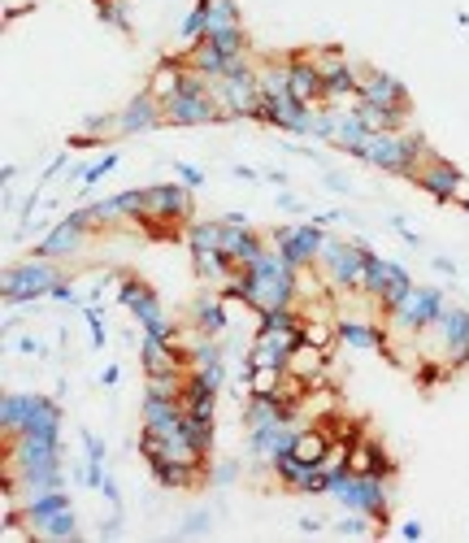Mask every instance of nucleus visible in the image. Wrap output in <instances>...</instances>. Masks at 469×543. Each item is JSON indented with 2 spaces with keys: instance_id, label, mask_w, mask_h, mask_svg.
<instances>
[{
  "instance_id": "obj_16",
  "label": "nucleus",
  "mask_w": 469,
  "mask_h": 543,
  "mask_svg": "<svg viewBox=\"0 0 469 543\" xmlns=\"http://www.w3.org/2000/svg\"><path fill=\"white\" fill-rule=\"evenodd\" d=\"M448 352H452V366H465L469 361V309H443V317L435 322Z\"/></svg>"
},
{
  "instance_id": "obj_47",
  "label": "nucleus",
  "mask_w": 469,
  "mask_h": 543,
  "mask_svg": "<svg viewBox=\"0 0 469 543\" xmlns=\"http://www.w3.org/2000/svg\"><path fill=\"white\" fill-rule=\"evenodd\" d=\"M278 204H283L287 213H300V201H296V196H278Z\"/></svg>"
},
{
  "instance_id": "obj_25",
  "label": "nucleus",
  "mask_w": 469,
  "mask_h": 543,
  "mask_svg": "<svg viewBox=\"0 0 469 543\" xmlns=\"http://www.w3.org/2000/svg\"><path fill=\"white\" fill-rule=\"evenodd\" d=\"M357 113L374 136H391V131H404V109H378V104H361L357 101Z\"/></svg>"
},
{
  "instance_id": "obj_17",
  "label": "nucleus",
  "mask_w": 469,
  "mask_h": 543,
  "mask_svg": "<svg viewBox=\"0 0 469 543\" xmlns=\"http://www.w3.org/2000/svg\"><path fill=\"white\" fill-rule=\"evenodd\" d=\"M287 83H292V96L304 104H317V101H326L322 96V74H317V66L309 62V57H287Z\"/></svg>"
},
{
  "instance_id": "obj_26",
  "label": "nucleus",
  "mask_w": 469,
  "mask_h": 543,
  "mask_svg": "<svg viewBox=\"0 0 469 543\" xmlns=\"http://www.w3.org/2000/svg\"><path fill=\"white\" fill-rule=\"evenodd\" d=\"M183 83H187V70L178 66V62H166V66H157L152 83H148V92L166 104L169 96H178V92H183Z\"/></svg>"
},
{
  "instance_id": "obj_4",
  "label": "nucleus",
  "mask_w": 469,
  "mask_h": 543,
  "mask_svg": "<svg viewBox=\"0 0 469 543\" xmlns=\"http://www.w3.org/2000/svg\"><path fill=\"white\" fill-rule=\"evenodd\" d=\"M118 300H122V305L144 322V331H148V335H157V340H174V326L166 322V313H161V305H157V292H152L148 283H139V278H122V283H118Z\"/></svg>"
},
{
  "instance_id": "obj_40",
  "label": "nucleus",
  "mask_w": 469,
  "mask_h": 543,
  "mask_svg": "<svg viewBox=\"0 0 469 543\" xmlns=\"http://www.w3.org/2000/svg\"><path fill=\"white\" fill-rule=\"evenodd\" d=\"M339 531H343V535H369L374 526H369L366 513H352V517H343V522H339Z\"/></svg>"
},
{
  "instance_id": "obj_29",
  "label": "nucleus",
  "mask_w": 469,
  "mask_h": 543,
  "mask_svg": "<svg viewBox=\"0 0 469 543\" xmlns=\"http://www.w3.org/2000/svg\"><path fill=\"white\" fill-rule=\"evenodd\" d=\"M152 474H157V482H161V487H192L201 470H196V465H183V461H166V457H161V461H152Z\"/></svg>"
},
{
  "instance_id": "obj_51",
  "label": "nucleus",
  "mask_w": 469,
  "mask_h": 543,
  "mask_svg": "<svg viewBox=\"0 0 469 543\" xmlns=\"http://www.w3.org/2000/svg\"><path fill=\"white\" fill-rule=\"evenodd\" d=\"M96 4H101V0H96Z\"/></svg>"
},
{
  "instance_id": "obj_2",
  "label": "nucleus",
  "mask_w": 469,
  "mask_h": 543,
  "mask_svg": "<svg viewBox=\"0 0 469 543\" xmlns=\"http://www.w3.org/2000/svg\"><path fill=\"white\" fill-rule=\"evenodd\" d=\"M331 496H335L343 509L352 513H366V517H387V478H366V474H343L335 478V487H331Z\"/></svg>"
},
{
  "instance_id": "obj_39",
  "label": "nucleus",
  "mask_w": 469,
  "mask_h": 543,
  "mask_svg": "<svg viewBox=\"0 0 469 543\" xmlns=\"http://www.w3.org/2000/svg\"><path fill=\"white\" fill-rule=\"evenodd\" d=\"M113 166H118V152H104V157H101V161H96V166H83V170L74 174V178L92 187V183H96V178H104V174L113 170Z\"/></svg>"
},
{
  "instance_id": "obj_24",
  "label": "nucleus",
  "mask_w": 469,
  "mask_h": 543,
  "mask_svg": "<svg viewBox=\"0 0 469 543\" xmlns=\"http://www.w3.org/2000/svg\"><path fill=\"white\" fill-rule=\"evenodd\" d=\"M335 331H339V340L348 343V348H366V352H383V348H387L383 331H378V326H369V322H339Z\"/></svg>"
},
{
  "instance_id": "obj_27",
  "label": "nucleus",
  "mask_w": 469,
  "mask_h": 543,
  "mask_svg": "<svg viewBox=\"0 0 469 543\" xmlns=\"http://www.w3.org/2000/svg\"><path fill=\"white\" fill-rule=\"evenodd\" d=\"M374 136V131H369L366 122H361V113H357V109H352V113H343V118H339V131H335V144L339 148H348V152H352V157H357V152H361V148H366V139Z\"/></svg>"
},
{
  "instance_id": "obj_36",
  "label": "nucleus",
  "mask_w": 469,
  "mask_h": 543,
  "mask_svg": "<svg viewBox=\"0 0 469 543\" xmlns=\"http://www.w3.org/2000/svg\"><path fill=\"white\" fill-rule=\"evenodd\" d=\"M183 435L196 443L201 452L213 448V417H196V413H183Z\"/></svg>"
},
{
  "instance_id": "obj_48",
  "label": "nucleus",
  "mask_w": 469,
  "mask_h": 543,
  "mask_svg": "<svg viewBox=\"0 0 469 543\" xmlns=\"http://www.w3.org/2000/svg\"><path fill=\"white\" fill-rule=\"evenodd\" d=\"M326 178H331V187H335V192H348V178H343V174H326Z\"/></svg>"
},
{
  "instance_id": "obj_30",
  "label": "nucleus",
  "mask_w": 469,
  "mask_h": 543,
  "mask_svg": "<svg viewBox=\"0 0 469 543\" xmlns=\"http://www.w3.org/2000/svg\"><path fill=\"white\" fill-rule=\"evenodd\" d=\"M257 87H261V101H274V96H292V83H287V62L257 70Z\"/></svg>"
},
{
  "instance_id": "obj_49",
  "label": "nucleus",
  "mask_w": 469,
  "mask_h": 543,
  "mask_svg": "<svg viewBox=\"0 0 469 543\" xmlns=\"http://www.w3.org/2000/svg\"><path fill=\"white\" fill-rule=\"evenodd\" d=\"M435 270H443V274H457V266H452L448 257H435Z\"/></svg>"
},
{
  "instance_id": "obj_11",
  "label": "nucleus",
  "mask_w": 469,
  "mask_h": 543,
  "mask_svg": "<svg viewBox=\"0 0 469 543\" xmlns=\"http://www.w3.org/2000/svg\"><path fill=\"white\" fill-rule=\"evenodd\" d=\"M161 122H166V104L157 101L152 92H144V96H135V101L113 118V131L135 136V131H152V127H161Z\"/></svg>"
},
{
  "instance_id": "obj_9",
  "label": "nucleus",
  "mask_w": 469,
  "mask_h": 543,
  "mask_svg": "<svg viewBox=\"0 0 469 543\" xmlns=\"http://www.w3.org/2000/svg\"><path fill=\"white\" fill-rule=\"evenodd\" d=\"M261 122H274L292 136H313V104L296 101V96H274V101H261Z\"/></svg>"
},
{
  "instance_id": "obj_46",
  "label": "nucleus",
  "mask_w": 469,
  "mask_h": 543,
  "mask_svg": "<svg viewBox=\"0 0 469 543\" xmlns=\"http://www.w3.org/2000/svg\"><path fill=\"white\" fill-rule=\"evenodd\" d=\"M404 539H422V526L417 522H404Z\"/></svg>"
},
{
  "instance_id": "obj_43",
  "label": "nucleus",
  "mask_w": 469,
  "mask_h": 543,
  "mask_svg": "<svg viewBox=\"0 0 469 543\" xmlns=\"http://www.w3.org/2000/svg\"><path fill=\"white\" fill-rule=\"evenodd\" d=\"M53 300H70V305H74V287H70V283H57V287H53Z\"/></svg>"
},
{
  "instance_id": "obj_3",
  "label": "nucleus",
  "mask_w": 469,
  "mask_h": 543,
  "mask_svg": "<svg viewBox=\"0 0 469 543\" xmlns=\"http://www.w3.org/2000/svg\"><path fill=\"white\" fill-rule=\"evenodd\" d=\"M192 213V192L187 187H178V183H166V187H148L144 192V226L152 231V235H166L161 226L166 222H183Z\"/></svg>"
},
{
  "instance_id": "obj_45",
  "label": "nucleus",
  "mask_w": 469,
  "mask_h": 543,
  "mask_svg": "<svg viewBox=\"0 0 469 543\" xmlns=\"http://www.w3.org/2000/svg\"><path fill=\"white\" fill-rule=\"evenodd\" d=\"M118 378H122V374H118V366H104V374H101V383H104V387H113Z\"/></svg>"
},
{
  "instance_id": "obj_6",
  "label": "nucleus",
  "mask_w": 469,
  "mask_h": 543,
  "mask_svg": "<svg viewBox=\"0 0 469 543\" xmlns=\"http://www.w3.org/2000/svg\"><path fill=\"white\" fill-rule=\"evenodd\" d=\"M322 243H326V231H322L317 222H304V226H283V231H274V248H278V252L287 257V266H296V270H309V266L317 261Z\"/></svg>"
},
{
  "instance_id": "obj_8",
  "label": "nucleus",
  "mask_w": 469,
  "mask_h": 543,
  "mask_svg": "<svg viewBox=\"0 0 469 543\" xmlns=\"http://www.w3.org/2000/svg\"><path fill=\"white\" fill-rule=\"evenodd\" d=\"M439 317H443V296L435 287H408V296L396 309V322L404 331H426V326H435Z\"/></svg>"
},
{
  "instance_id": "obj_13",
  "label": "nucleus",
  "mask_w": 469,
  "mask_h": 543,
  "mask_svg": "<svg viewBox=\"0 0 469 543\" xmlns=\"http://www.w3.org/2000/svg\"><path fill=\"white\" fill-rule=\"evenodd\" d=\"M139 357H144V370L148 374H183L187 370V352H178V343L174 340H157V335H148L144 348H139Z\"/></svg>"
},
{
  "instance_id": "obj_33",
  "label": "nucleus",
  "mask_w": 469,
  "mask_h": 543,
  "mask_svg": "<svg viewBox=\"0 0 469 543\" xmlns=\"http://www.w3.org/2000/svg\"><path fill=\"white\" fill-rule=\"evenodd\" d=\"M192 261H196V274H201V278H226V274L234 270V261L226 252H218V248H213V252H192Z\"/></svg>"
},
{
  "instance_id": "obj_20",
  "label": "nucleus",
  "mask_w": 469,
  "mask_h": 543,
  "mask_svg": "<svg viewBox=\"0 0 469 543\" xmlns=\"http://www.w3.org/2000/svg\"><path fill=\"white\" fill-rule=\"evenodd\" d=\"M234 66H243V62H234V57H226L213 39H201L196 48H192V70L196 74H204V78H222V74H231Z\"/></svg>"
},
{
  "instance_id": "obj_5",
  "label": "nucleus",
  "mask_w": 469,
  "mask_h": 543,
  "mask_svg": "<svg viewBox=\"0 0 469 543\" xmlns=\"http://www.w3.org/2000/svg\"><path fill=\"white\" fill-rule=\"evenodd\" d=\"M366 257H369V252L361 248V243H343V239H326V243H322V252H317L322 270H326V278H331L335 287H361Z\"/></svg>"
},
{
  "instance_id": "obj_35",
  "label": "nucleus",
  "mask_w": 469,
  "mask_h": 543,
  "mask_svg": "<svg viewBox=\"0 0 469 543\" xmlns=\"http://www.w3.org/2000/svg\"><path fill=\"white\" fill-rule=\"evenodd\" d=\"M187 387V370L183 374H148V396H166V400H178Z\"/></svg>"
},
{
  "instance_id": "obj_41",
  "label": "nucleus",
  "mask_w": 469,
  "mask_h": 543,
  "mask_svg": "<svg viewBox=\"0 0 469 543\" xmlns=\"http://www.w3.org/2000/svg\"><path fill=\"white\" fill-rule=\"evenodd\" d=\"M83 452H87V461H104V443L96 435H83Z\"/></svg>"
},
{
  "instance_id": "obj_1",
  "label": "nucleus",
  "mask_w": 469,
  "mask_h": 543,
  "mask_svg": "<svg viewBox=\"0 0 469 543\" xmlns=\"http://www.w3.org/2000/svg\"><path fill=\"white\" fill-rule=\"evenodd\" d=\"M209 96L222 109V118H257L261 113V87H257V70L234 66L222 78H209Z\"/></svg>"
},
{
  "instance_id": "obj_44",
  "label": "nucleus",
  "mask_w": 469,
  "mask_h": 543,
  "mask_svg": "<svg viewBox=\"0 0 469 543\" xmlns=\"http://www.w3.org/2000/svg\"><path fill=\"white\" fill-rule=\"evenodd\" d=\"M213 478H218V482H231V478H234V461H226V465H218V474H213Z\"/></svg>"
},
{
  "instance_id": "obj_14",
  "label": "nucleus",
  "mask_w": 469,
  "mask_h": 543,
  "mask_svg": "<svg viewBox=\"0 0 469 543\" xmlns=\"http://www.w3.org/2000/svg\"><path fill=\"white\" fill-rule=\"evenodd\" d=\"M417 183H422L435 201H461V196H465V178H461V170L448 166V161H439V157L417 174Z\"/></svg>"
},
{
  "instance_id": "obj_21",
  "label": "nucleus",
  "mask_w": 469,
  "mask_h": 543,
  "mask_svg": "<svg viewBox=\"0 0 469 543\" xmlns=\"http://www.w3.org/2000/svg\"><path fill=\"white\" fill-rule=\"evenodd\" d=\"M39 405V396H4V408H0V422H4V435H22L31 426V413Z\"/></svg>"
},
{
  "instance_id": "obj_50",
  "label": "nucleus",
  "mask_w": 469,
  "mask_h": 543,
  "mask_svg": "<svg viewBox=\"0 0 469 543\" xmlns=\"http://www.w3.org/2000/svg\"><path fill=\"white\" fill-rule=\"evenodd\" d=\"M461 204H465V209H469V196H461Z\"/></svg>"
},
{
  "instance_id": "obj_38",
  "label": "nucleus",
  "mask_w": 469,
  "mask_h": 543,
  "mask_svg": "<svg viewBox=\"0 0 469 543\" xmlns=\"http://www.w3.org/2000/svg\"><path fill=\"white\" fill-rule=\"evenodd\" d=\"M204 35H209V18H204V4H196L187 18H183V39H192V44H201Z\"/></svg>"
},
{
  "instance_id": "obj_23",
  "label": "nucleus",
  "mask_w": 469,
  "mask_h": 543,
  "mask_svg": "<svg viewBox=\"0 0 469 543\" xmlns=\"http://www.w3.org/2000/svg\"><path fill=\"white\" fill-rule=\"evenodd\" d=\"M296 457H300L304 465H317L326 452H331V431L317 422V426H309V431H296V448H292Z\"/></svg>"
},
{
  "instance_id": "obj_19",
  "label": "nucleus",
  "mask_w": 469,
  "mask_h": 543,
  "mask_svg": "<svg viewBox=\"0 0 469 543\" xmlns=\"http://www.w3.org/2000/svg\"><path fill=\"white\" fill-rule=\"evenodd\" d=\"M400 278H408V270H404V266H396V261H383V257H366L361 292L383 300V296H387V287H391V283H400Z\"/></svg>"
},
{
  "instance_id": "obj_42",
  "label": "nucleus",
  "mask_w": 469,
  "mask_h": 543,
  "mask_svg": "<svg viewBox=\"0 0 469 543\" xmlns=\"http://www.w3.org/2000/svg\"><path fill=\"white\" fill-rule=\"evenodd\" d=\"M178 174H183V183H187V187H201V183H204V174L196 170V166H187V161L178 166Z\"/></svg>"
},
{
  "instance_id": "obj_34",
  "label": "nucleus",
  "mask_w": 469,
  "mask_h": 543,
  "mask_svg": "<svg viewBox=\"0 0 469 543\" xmlns=\"http://www.w3.org/2000/svg\"><path fill=\"white\" fill-rule=\"evenodd\" d=\"M39 539H53V543H62V539H78V517H74V509L57 513L53 522H44Z\"/></svg>"
},
{
  "instance_id": "obj_7",
  "label": "nucleus",
  "mask_w": 469,
  "mask_h": 543,
  "mask_svg": "<svg viewBox=\"0 0 469 543\" xmlns=\"http://www.w3.org/2000/svg\"><path fill=\"white\" fill-rule=\"evenodd\" d=\"M62 278L53 266L44 261H31V266H18V270L4 274V300H35V296H53Z\"/></svg>"
},
{
  "instance_id": "obj_10",
  "label": "nucleus",
  "mask_w": 469,
  "mask_h": 543,
  "mask_svg": "<svg viewBox=\"0 0 469 543\" xmlns=\"http://www.w3.org/2000/svg\"><path fill=\"white\" fill-rule=\"evenodd\" d=\"M357 101L361 104H378V109H408V96H404V83L383 74V70H366L361 83H357Z\"/></svg>"
},
{
  "instance_id": "obj_28",
  "label": "nucleus",
  "mask_w": 469,
  "mask_h": 543,
  "mask_svg": "<svg viewBox=\"0 0 469 543\" xmlns=\"http://www.w3.org/2000/svg\"><path fill=\"white\" fill-rule=\"evenodd\" d=\"M204 18H209V35H231V31H239V13H234V0H209V4H204Z\"/></svg>"
},
{
  "instance_id": "obj_18",
  "label": "nucleus",
  "mask_w": 469,
  "mask_h": 543,
  "mask_svg": "<svg viewBox=\"0 0 469 543\" xmlns=\"http://www.w3.org/2000/svg\"><path fill=\"white\" fill-rule=\"evenodd\" d=\"M326 348H313V343H296V352H292V361H287V374H296V378H304L309 387H322L326 383Z\"/></svg>"
},
{
  "instance_id": "obj_31",
  "label": "nucleus",
  "mask_w": 469,
  "mask_h": 543,
  "mask_svg": "<svg viewBox=\"0 0 469 543\" xmlns=\"http://www.w3.org/2000/svg\"><path fill=\"white\" fill-rule=\"evenodd\" d=\"M274 474L283 478L287 487H296V491H300V487H304V478L313 474V465H304L300 457H296V452L287 448V452H278V457H274Z\"/></svg>"
},
{
  "instance_id": "obj_22",
  "label": "nucleus",
  "mask_w": 469,
  "mask_h": 543,
  "mask_svg": "<svg viewBox=\"0 0 469 543\" xmlns=\"http://www.w3.org/2000/svg\"><path fill=\"white\" fill-rule=\"evenodd\" d=\"M192 317H196V326H201L204 335H222V331L231 326V317H226V300H222V296H201L196 309H192Z\"/></svg>"
},
{
  "instance_id": "obj_15",
  "label": "nucleus",
  "mask_w": 469,
  "mask_h": 543,
  "mask_svg": "<svg viewBox=\"0 0 469 543\" xmlns=\"http://www.w3.org/2000/svg\"><path fill=\"white\" fill-rule=\"evenodd\" d=\"M83 226H92V222H87V209L70 213L66 222H57V226H53V235H44L39 257H66V252H74V248L83 243Z\"/></svg>"
},
{
  "instance_id": "obj_37",
  "label": "nucleus",
  "mask_w": 469,
  "mask_h": 543,
  "mask_svg": "<svg viewBox=\"0 0 469 543\" xmlns=\"http://www.w3.org/2000/svg\"><path fill=\"white\" fill-rule=\"evenodd\" d=\"M335 340H339V331H331V322H322V317H304L300 343H313V348H326V352H331V343Z\"/></svg>"
},
{
  "instance_id": "obj_12",
  "label": "nucleus",
  "mask_w": 469,
  "mask_h": 543,
  "mask_svg": "<svg viewBox=\"0 0 469 543\" xmlns=\"http://www.w3.org/2000/svg\"><path fill=\"white\" fill-rule=\"evenodd\" d=\"M348 474H366V478H391L396 474V465H391V457L383 452V443L374 440H361L348 448Z\"/></svg>"
},
{
  "instance_id": "obj_32",
  "label": "nucleus",
  "mask_w": 469,
  "mask_h": 543,
  "mask_svg": "<svg viewBox=\"0 0 469 543\" xmlns=\"http://www.w3.org/2000/svg\"><path fill=\"white\" fill-rule=\"evenodd\" d=\"M187 248L192 252H222V222H192L187 226Z\"/></svg>"
}]
</instances>
